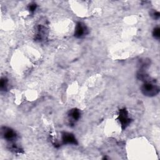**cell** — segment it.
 Here are the masks:
<instances>
[{"instance_id":"1","label":"cell","mask_w":160,"mask_h":160,"mask_svg":"<svg viewBox=\"0 0 160 160\" xmlns=\"http://www.w3.org/2000/svg\"><path fill=\"white\" fill-rule=\"evenodd\" d=\"M141 91L144 95L152 97L156 96L159 91V87L155 84L154 81L144 82L141 87Z\"/></svg>"},{"instance_id":"2","label":"cell","mask_w":160,"mask_h":160,"mask_svg":"<svg viewBox=\"0 0 160 160\" xmlns=\"http://www.w3.org/2000/svg\"><path fill=\"white\" fill-rule=\"evenodd\" d=\"M118 119L121 122L122 129H125L131 122L130 118L128 117V113L126 109H122L119 110Z\"/></svg>"},{"instance_id":"3","label":"cell","mask_w":160,"mask_h":160,"mask_svg":"<svg viewBox=\"0 0 160 160\" xmlns=\"http://www.w3.org/2000/svg\"><path fill=\"white\" fill-rule=\"evenodd\" d=\"M88 33V29L86 26L82 22H78L74 31V36L76 38H82Z\"/></svg>"},{"instance_id":"4","label":"cell","mask_w":160,"mask_h":160,"mask_svg":"<svg viewBox=\"0 0 160 160\" xmlns=\"http://www.w3.org/2000/svg\"><path fill=\"white\" fill-rule=\"evenodd\" d=\"M2 134L4 139L11 142L14 141L17 137V134L16 132L12 129L9 128H4V130H2Z\"/></svg>"},{"instance_id":"5","label":"cell","mask_w":160,"mask_h":160,"mask_svg":"<svg viewBox=\"0 0 160 160\" xmlns=\"http://www.w3.org/2000/svg\"><path fill=\"white\" fill-rule=\"evenodd\" d=\"M62 141L64 144H77V140L74 136L69 132H63L62 135Z\"/></svg>"},{"instance_id":"6","label":"cell","mask_w":160,"mask_h":160,"mask_svg":"<svg viewBox=\"0 0 160 160\" xmlns=\"http://www.w3.org/2000/svg\"><path fill=\"white\" fill-rule=\"evenodd\" d=\"M80 116H81L80 111L79 109H73L71 110L69 112V118L73 121H78L79 119Z\"/></svg>"},{"instance_id":"7","label":"cell","mask_w":160,"mask_h":160,"mask_svg":"<svg viewBox=\"0 0 160 160\" xmlns=\"http://www.w3.org/2000/svg\"><path fill=\"white\" fill-rule=\"evenodd\" d=\"M8 86V80L6 78H3L1 79V83H0V87L1 90H6L7 89Z\"/></svg>"},{"instance_id":"8","label":"cell","mask_w":160,"mask_h":160,"mask_svg":"<svg viewBox=\"0 0 160 160\" xmlns=\"http://www.w3.org/2000/svg\"><path fill=\"white\" fill-rule=\"evenodd\" d=\"M152 35L153 36L156 38V39H159L160 38V29L159 28L157 27V28H155L153 30V32H152Z\"/></svg>"},{"instance_id":"9","label":"cell","mask_w":160,"mask_h":160,"mask_svg":"<svg viewBox=\"0 0 160 160\" xmlns=\"http://www.w3.org/2000/svg\"><path fill=\"white\" fill-rule=\"evenodd\" d=\"M36 4H34V3H32V4H31L29 6V10L31 11V12H33L36 10Z\"/></svg>"},{"instance_id":"10","label":"cell","mask_w":160,"mask_h":160,"mask_svg":"<svg viewBox=\"0 0 160 160\" xmlns=\"http://www.w3.org/2000/svg\"><path fill=\"white\" fill-rule=\"evenodd\" d=\"M153 16L154 19H158L159 18V12H154L153 13Z\"/></svg>"}]
</instances>
